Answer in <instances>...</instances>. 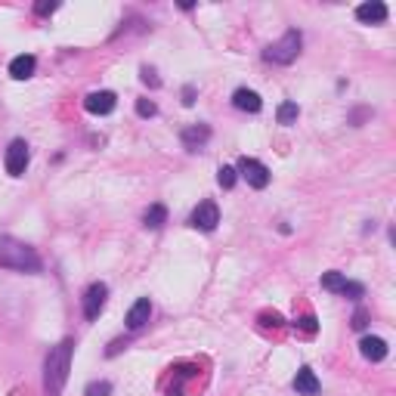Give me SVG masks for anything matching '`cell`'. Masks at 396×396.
Returning <instances> with one entry per match:
<instances>
[{"mask_svg": "<svg viewBox=\"0 0 396 396\" xmlns=\"http://www.w3.org/2000/svg\"><path fill=\"white\" fill-rule=\"evenodd\" d=\"M0 266H6V270H19V272H41L43 263H41V257H37V251L31 245L3 235V239H0Z\"/></svg>", "mask_w": 396, "mask_h": 396, "instance_id": "cell-1", "label": "cell"}, {"mask_svg": "<svg viewBox=\"0 0 396 396\" xmlns=\"http://www.w3.org/2000/svg\"><path fill=\"white\" fill-rule=\"evenodd\" d=\"M72 340H62L47 356V396H59L62 384L68 377V359H72Z\"/></svg>", "mask_w": 396, "mask_h": 396, "instance_id": "cell-2", "label": "cell"}, {"mask_svg": "<svg viewBox=\"0 0 396 396\" xmlns=\"http://www.w3.org/2000/svg\"><path fill=\"white\" fill-rule=\"evenodd\" d=\"M300 47H303V34L297 28H291V31H285V34H282V41H276L272 47L263 50V59L276 62V65H288V62L297 59Z\"/></svg>", "mask_w": 396, "mask_h": 396, "instance_id": "cell-3", "label": "cell"}, {"mask_svg": "<svg viewBox=\"0 0 396 396\" xmlns=\"http://www.w3.org/2000/svg\"><path fill=\"white\" fill-rule=\"evenodd\" d=\"M239 173L248 179L251 189H266V186H270V167L260 164L257 158H241L239 161Z\"/></svg>", "mask_w": 396, "mask_h": 396, "instance_id": "cell-4", "label": "cell"}, {"mask_svg": "<svg viewBox=\"0 0 396 396\" xmlns=\"http://www.w3.org/2000/svg\"><path fill=\"white\" fill-rule=\"evenodd\" d=\"M28 158H31L28 142H25V140H12L10 148H6V173H10V177H22L25 167H28Z\"/></svg>", "mask_w": 396, "mask_h": 396, "instance_id": "cell-5", "label": "cell"}, {"mask_svg": "<svg viewBox=\"0 0 396 396\" xmlns=\"http://www.w3.org/2000/svg\"><path fill=\"white\" fill-rule=\"evenodd\" d=\"M217 223H220V210H217L214 201H201L189 217V226L192 229H201V232H214Z\"/></svg>", "mask_w": 396, "mask_h": 396, "instance_id": "cell-6", "label": "cell"}, {"mask_svg": "<svg viewBox=\"0 0 396 396\" xmlns=\"http://www.w3.org/2000/svg\"><path fill=\"white\" fill-rule=\"evenodd\" d=\"M105 297H109V288H105L102 282H93L90 288L84 291V316L87 319H99V313H102L105 307Z\"/></svg>", "mask_w": 396, "mask_h": 396, "instance_id": "cell-7", "label": "cell"}, {"mask_svg": "<svg viewBox=\"0 0 396 396\" xmlns=\"http://www.w3.org/2000/svg\"><path fill=\"white\" fill-rule=\"evenodd\" d=\"M115 105H118V96L111 90H96L84 99V109L90 111V115H111Z\"/></svg>", "mask_w": 396, "mask_h": 396, "instance_id": "cell-8", "label": "cell"}, {"mask_svg": "<svg viewBox=\"0 0 396 396\" xmlns=\"http://www.w3.org/2000/svg\"><path fill=\"white\" fill-rule=\"evenodd\" d=\"M359 353H362L368 362H381V359H387V340L375 338V334H365V338L359 340Z\"/></svg>", "mask_w": 396, "mask_h": 396, "instance_id": "cell-9", "label": "cell"}, {"mask_svg": "<svg viewBox=\"0 0 396 396\" xmlns=\"http://www.w3.org/2000/svg\"><path fill=\"white\" fill-rule=\"evenodd\" d=\"M356 19L365 25H381V22H387V6H384L381 0L362 3V6H356Z\"/></svg>", "mask_w": 396, "mask_h": 396, "instance_id": "cell-10", "label": "cell"}, {"mask_svg": "<svg viewBox=\"0 0 396 396\" xmlns=\"http://www.w3.org/2000/svg\"><path fill=\"white\" fill-rule=\"evenodd\" d=\"M179 140H183V146L189 148V152H195V148H201L204 142L210 140V127L208 124H192V127H186L183 133H179Z\"/></svg>", "mask_w": 396, "mask_h": 396, "instance_id": "cell-11", "label": "cell"}, {"mask_svg": "<svg viewBox=\"0 0 396 396\" xmlns=\"http://www.w3.org/2000/svg\"><path fill=\"white\" fill-rule=\"evenodd\" d=\"M319 387H322V384H319V377H316V371L309 368V365H303V368L294 375V390L300 396H316V393H319Z\"/></svg>", "mask_w": 396, "mask_h": 396, "instance_id": "cell-12", "label": "cell"}, {"mask_svg": "<svg viewBox=\"0 0 396 396\" xmlns=\"http://www.w3.org/2000/svg\"><path fill=\"white\" fill-rule=\"evenodd\" d=\"M148 316H152V303H148V297H140L127 313V328L130 331H140V328L148 322Z\"/></svg>", "mask_w": 396, "mask_h": 396, "instance_id": "cell-13", "label": "cell"}, {"mask_svg": "<svg viewBox=\"0 0 396 396\" xmlns=\"http://www.w3.org/2000/svg\"><path fill=\"white\" fill-rule=\"evenodd\" d=\"M232 105L241 111H251V115H257L260 109H263V102H260V96L254 90H248V87H239V90L232 93Z\"/></svg>", "mask_w": 396, "mask_h": 396, "instance_id": "cell-14", "label": "cell"}, {"mask_svg": "<svg viewBox=\"0 0 396 396\" xmlns=\"http://www.w3.org/2000/svg\"><path fill=\"white\" fill-rule=\"evenodd\" d=\"M34 68H37V59H34V56H28V53L16 56V59L10 62V74H12L16 80L31 78V74H34Z\"/></svg>", "mask_w": 396, "mask_h": 396, "instance_id": "cell-15", "label": "cell"}, {"mask_svg": "<svg viewBox=\"0 0 396 396\" xmlns=\"http://www.w3.org/2000/svg\"><path fill=\"white\" fill-rule=\"evenodd\" d=\"M167 220V208L164 204H152V208L146 210V217H142V223H146V229H161Z\"/></svg>", "mask_w": 396, "mask_h": 396, "instance_id": "cell-16", "label": "cell"}, {"mask_svg": "<svg viewBox=\"0 0 396 396\" xmlns=\"http://www.w3.org/2000/svg\"><path fill=\"white\" fill-rule=\"evenodd\" d=\"M297 115H300V109H297V102H282V105H278V111H276L278 124H285V127H291V124L297 121Z\"/></svg>", "mask_w": 396, "mask_h": 396, "instance_id": "cell-17", "label": "cell"}, {"mask_svg": "<svg viewBox=\"0 0 396 396\" xmlns=\"http://www.w3.org/2000/svg\"><path fill=\"white\" fill-rule=\"evenodd\" d=\"M344 285H346V278H344V272H325V276H322V288L325 291H334V294H340V291H344Z\"/></svg>", "mask_w": 396, "mask_h": 396, "instance_id": "cell-18", "label": "cell"}, {"mask_svg": "<svg viewBox=\"0 0 396 396\" xmlns=\"http://www.w3.org/2000/svg\"><path fill=\"white\" fill-rule=\"evenodd\" d=\"M235 179H239V170H235V167H220V170H217V183H220L223 189H232Z\"/></svg>", "mask_w": 396, "mask_h": 396, "instance_id": "cell-19", "label": "cell"}, {"mask_svg": "<svg viewBox=\"0 0 396 396\" xmlns=\"http://www.w3.org/2000/svg\"><path fill=\"white\" fill-rule=\"evenodd\" d=\"M109 393H111L109 381H93V384H87V390H84V396H109Z\"/></svg>", "mask_w": 396, "mask_h": 396, "instance_id": "cell-20", "label": "cell"}, {"mask_svg": "<svg viewBox=\"0 0 396 396\" xmlns=\"http://www.w3.org/2000/svg\"><path fill=\"white\" fill-rule=\"evenodd\" d=\"M136 115H140V118H155V115H158V105H155L152 99H136Z\"/></svg>", "mask_w": 396, "mask_h": 396, "instance_id": "cell-21", "label": "cell"}, {"mask_svg": "<svg viewBox=\"0 0 396 396\" xmlns=\"http://www.w3.org/2000/svg\"><path fill=\"white\" fill-rule=\"evenodd\" d=\"M297 328H300L303 334H316V316H303V319H297Z\"/></svg>", "mask_w": 396, "mask_h": 396, "instance_id": "cell-22", "label": "cell"}, {"mask_svg": "<svg viewBox=\"0 0 396 396\" xmlns=\"http://www.w3.org/2000/svg\"><path fill=\"white\" fill-rule=\"evenodd\" d=\"M34 10H37V16H50V12H56V10H59V3H56V0H50V3H47V0H43V3H37Z\"/></svg>", "mask_w": 396, "mask_h": 396, "instance_id": "cell-23", "label": "cell"}, {"mask_svg": "<svg viewBox=\"0 0 396 396\" xmlns=\"http://www.w3.org/2000/svg\"><path fill=\"white\" fill-rule=\"evenodd\" d=\"M142 84H148V87H161V80L158 78H155V72H152V68H142Z\"/></svg>", "mask_w": 396, "mask_h": 396, "instance_id": "cell-24", "label": "cell"}, {"mask_svg": "<svg viewBox=\"0 0 396 396\" xmlns=\"http://www.w3.org/2000/svg\"><path fill=\"white\" fill-rule=\"evenodd\" d=\"M192 102H195V87L186 84L183 87V105H192Z\"/></svg>", "mask_w": 396, "mask_h": 396, "instance_id": "cell-25", "label": "cell"}, {"mask_svg": "<svg viewBox=\"0 0 396 396\" xmlns=\"http://www.w3.org/2000/svg\"><path fill=\"white\" fill-rule=\"evenodd\" d=\"M353 328H365V309H356V316H353Z\"/></svg>", "mask_w": 396, "mask_h": 396, "instance_id": "cell-26", "label": "cell"}]
</instances>
